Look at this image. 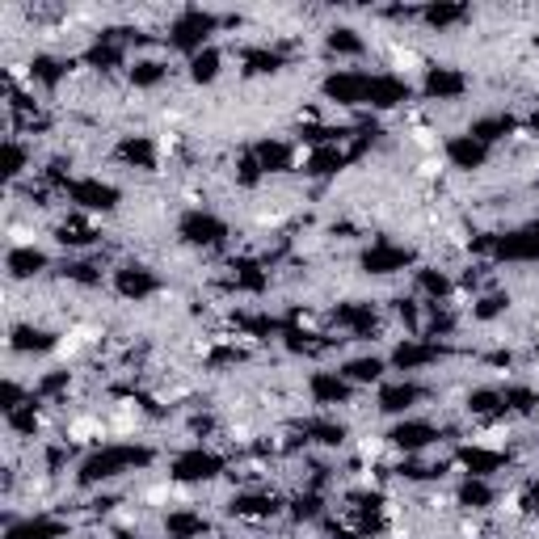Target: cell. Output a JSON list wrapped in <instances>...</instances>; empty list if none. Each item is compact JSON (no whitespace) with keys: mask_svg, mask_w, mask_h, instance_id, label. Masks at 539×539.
Instances as JSON below:
<instances>
[{"mask_svg":"<svg viewBox=\"0 0 539 539\" xmlns=\"http://www.w3.org/2000/svg\"><path fill=\"white\" fill-rule=\"evenodd\" d=\"M464 443L476 447V451L505 455V451H510V443H514V426H505V421H493V426H472Z\"/></svg>","mask_w":539,"mask_h":539,"instance_id":"6da1fadb","label":"cell"},{"mask_svg":"<svg viewBox=\"0 0 539 539\" xmlns=\"http://www.w3.org/2000/svg\"><path fill=\"white\" fill-rule=\"evenodd\" d=\"M105 435H110V421H102L97 413H76V418L64 421V438H68L72 447H93Z\"/></svg>","mask_w":539,"mask_h":539,"instance_id":"7a4b0ae2","label":"cell"},{"mask_svg":"<svg viewBox=\"0 0 539 539\" xmlns=\"http://www.w3.org/2000/svg\"><path fill=\"white\" fill-rule=\"evenodd\" d=\"M388 68L404 76V81H421V72H426V55L418 47H404V42H392V51H388Z\"/></svg>","mask_w":539,"mask_h":539,"instance_id":"3957f363","label":"cell"},{"mask_svg":"<svg viewBox=\"0 0 539 539\" xmlns=\"http://www.w3.org/2000/svg\"><path fill=\"white\" fill-rule=\"evenodd\" d=\"M392 451V443L380 435V430H363V435L354 438V459H358V468H380V459Z\"/></svg>","mask_w":539,"mask_h":539,"instance_id":"277c9868","label":"cell"},{"mask_svg":"<svg viewBox=\"0 0 539 539\" xmlns=\"http://www.w3.org/2000/svg\"><path fill=\"white\" fill-rule=\"evenodd\" d=\"M527 497H522V489H505V493H497V502H493V514L497 519H505V522H514V519H522L527 514Z\"/></svg>","mask_w":539,"mask_h":539,"instance_id":"5b68a950","label":"cell"},{"mask_svg":"<svg viewBox=\"0 0 539 539\" xmlns=\"http://www.w3.org/2000/svg\"><path fill=\"white\" fill-rule=\"evenodd\" d=\"M409 143H413V148H421L426 157L443 152V135H438L435 127H413V131H409Z\"/></svg>","mask_w":539,"mask_h":539,"instance_id":"8992f818","label":"cell"},{"mask_svg":"<svg viewBox=\"0 0 539 539\" xmlns=\"http://www.w3.org/2000/svg\"><path fill=\"white\" fill-rule=\"evenodd\" d=\"M152 148H157V160L165 165L169 157H177V148H181V135H177V131H157V135H152Z\"/></svg>","mask_w":539,"mask_h":539,"instance_id":"52a82bcc","label":"cell"},{"mask_svg":"<svg viewBox=\"0 0 539 539\" xmlns=\"http://www.w3.org/2000/svg\"><path fill=\"white\" fill-rule=\"evenodd\" d=\"M447 169H451V160H447V152H435V157H421L418 177H426V181H435V177H443Z\"/></svg>","mask_w":539,"mask_h":539,"instance_id":"ba28073f","label":"cell"},{"mask_svg":"<svg viewBox=\"0 0 539 539\" xmlns=\"http://www.w3.org/2000/svg\"><path fill=\"white\" fill-rule=\"evenodd\" d=\"M38 241V227L35 224H9V244L13 249H26V244Z\"/></svg>","mask_w":539,"mask_h":539,"instance_id":"9c48e42d","label":"cell"},{"mask_svg":"<svg viewBox=\"0 0 539 539\" xmlns=\"http://www.w3.org/2000/svg\"><path fill=\"white\" fill-rule=\"evenodd\" d=\"M312 157H316L312 143H296V148H291V160H287V169H308Z\"/></svg>","mask_w":539,"mask_h":539,"instance_id":"30bf717a","label":"cell"},{"mask_svg":"<svg viewBox=\"0 0 539 539\" xmlns=\"http://www.w3.org/2000/svg\"><path fill=\"white\" fill-rule=\"evenodd\" d=\"M535 421H539V413H535Z\"/></svg>","mask_w":539,"mask_h":539,"instance_id":"8fae6325","label":"cell"}]
</instances>
